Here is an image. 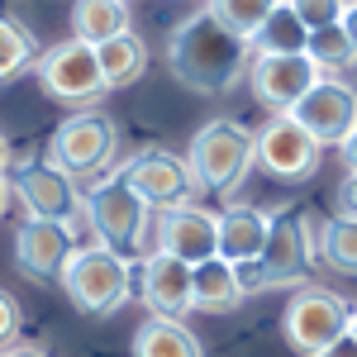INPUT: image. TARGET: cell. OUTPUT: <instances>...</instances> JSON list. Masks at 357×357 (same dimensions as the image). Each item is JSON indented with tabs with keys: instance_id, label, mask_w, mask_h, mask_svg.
<instances>
[{
	"instance_id": "6da1fadb",
	"label": "cell",
	"mask_w": 357,
	"mask_h": 357,
	"mask_svg": "<svg viewBox=\"0 0 357 357\" xmlns=\"http://www.w3.org/2000/svg\"><path fill=\"white\" fill-rule=\"evenodd\" d=\"M252 48L238 43L234 33H224L215 20H210V10L200 5L195 15H186L181 24L167 33V67H172V77L195 91V96H224V91H234V86L243 82L248 72H252Z\"/></svg>"
},
{
	"instance_id": "7a4b0ae2",
	"label": "cell",
	"mask_w": 357,
	"mask_h": 357,
	"mask_svg": "<svg viewBox=\"0 0 357 357\" xmlns=\"http://www.w3.org/2000/svg\"><path fill=\"white\" fill-rule=\"evenodd\" d=\"M48 158H53L72 181L82 186H100L114 176V158H119V124L105 110H77L67 114L48 138Z\"/></svg>"
},
{
	"instance_id": "3957f363",
	"label": "cell",
	"mask_w": 357,
	"mask_h": 357,
	"mask_svg": "<svg viewBox=\"0 0 357 357\" xmlns=\"http://www.w3.org/2000/svg\"><path fill=\"white\" fill-rule=\"evenodd\" d=\"M10 186L24 200L29 220H48V224H62V229L82 234L86 195L77 191V181L48 158V148H43V153L33 148V153H24L20 162L10 167Z\"/></svg>"
},
{
	"instance_id": "277c9868",
	"label": "cell",
	"mask_w": 357,
	"mask_h": 357,
	"mask_svg": "<svg viewBox=\"0 0 357 357\" xmlns=\"http://www.w3.org/2000/svg\"><path fill=\"white\" fill-rule=\"evenodd\" d=\"M119 176L134 186V195L153 210V215H172V210H191L200 205L205 186L195 181L191 158L172 153V148H138L134 158L119 162Z\"/></svg>"
},
{
	"instance_id": "5b68a950",
	"label": "cell",
	"mask_w": 357,
	"mask_h": 357,
	"mask_svg": "<svg viewBox=\"0 0 357 357\" xmlns=\"http://www.w3.org/2000/svg\"><path fill=\"white\" fill-rule=\"evenodd\" d=\"M191 167H195V181L215 195H234L243 186V176L257 162V134L243 129L238 119H210L200 124L191 138Z\"/></svg>"
},
{
	"instance_id": "8992f818",
	"label": "cell",
	"mask_w": 357,
	"mask_h": 357,
	"mask_svg": "<svg viewBox=\"0 0 357 357\" xmlns=\"http://www.w3.org/2000/svg\"><path fill=\"white\" fill-rule=\"evenodd\" d=\"M86 224L96 234V243L119 252V257H134V252H153L148 248V224H153V210L134 195V186L114 172L100 186L86 191Z\"/></svg>"
},
{
	"instance_id": "52a82bcc",
	"label": "cell",
	"mask_w": 357,
	"mask_h": 357,
	"mask_svg": "<svg viewBox=\"0 0 357 357\" xmlns=\"http://www.w3.org/2000/svg\"><path fill=\"white\" fill-rule=\"evenodd\" d=\"M134 262L129 257H119L110 248L91 243V248H77V257L67 262V272H62V291H67V301L77 305L82 314H96V319H105L114 314L119 305L134 296Z\"/></svg>"
},
{
	"instance_id": "ba28073f",
	"label": "cell",
	"mask_w": 357,
	"mask_h": 357,
	"mask_svg": "<svg viewBox=\"0 0 357 357\" xmlns=\"http://www.w3.org/2000/svg\"><path fill=\"white\" fill-rule=\"evenodd\" d=\"M353 310L357 305H348L343 296H333L324 286H305V291H296L291 305H286L281 333H286L291 353L319 357V353H329L343 333H353Z\"/></svg>"
},
{
	"instance_id": "9c48e42d",
	"label": "cell",
	"mask_w": 357,
	"mask_h": 357,
	"mask_svg": "<svg viewBox=\"0 0 357 357\" xmlns=\"http://www.w3.org/2000/svg\"><path fill=\"white\" fill-rule=\"evenodd\" d=\"M33 72H38V86H43L53 100L72 105V114H77V110H96V100L110 91L96 48L82 43V38H67V43L43 48V57H38Z\"/></svg>"
},
{
	"instance_id": "30bf717a",
	"label": "cell",
	"mask_w": 357,
	"mask_h": 357,
	"mask_svg": "<svg viewBox=\"0 0 357 357\" xmlns=\"http://www.w3.org/2000/svg\"><path fill=\"white\" fill-rule=\"evenodd\" d=\"M138 296L148 305V319H186L195 310V267L167 257V252H148L138 257Z\"/></svg>"
},
{
	"instance_id": "8fae6325",
	"label": "cell",
	"mask_w": 357,
	"mask_h": 357,
	"mask_svg": "<svg viewBox=\"0 0 357 357\" xmlns=\"http://www.w3.org/2000/svg\"><path fill=\"white\" fill-rule=\"evenodd\" d=\"M291 119H296L319 148H329V143L343 148V143L357 134V91L348 82H338V77H324V82L291 110Z\"/></svg>"
},
{
	"instance_id": "7c38bea8",
	"label": "cell",
	"mask_w": 357,
	"mask_h": 357,
	"mask_svg": "<svg viewBox=\"0 0 357 357\" xmlns=\"http://www.w3.org/2000/svg\"><path fill=\"white\" fill-rule=\"evenodd\" d=\"M324 148L305 134L291 114H272L262 129H257V162L262 172H272L276 181H305L319 172Z\"/></svg>"
},
{
	"instance_id": "4fadbf2b",
	"label": "cell",
	"mask_w": 357,
	"mask_h": 357,
	"mask_svg": "<svg viewBox=\"0 0 357 357\" xmlns=\"http://www.w3.org/2000/svg\"><path fill=\"white\" fill-rule=\"evenodd\" d=\"M267 276L276 286H301L310 281V267H314V224L305 220L301 210H281L272 215V238H267V252L257 257Z\"/></svg>"
},
{
	"instance_id": "5bb4252c",
	"label": "cell",
	"mask_w": 357,
	"mask_h": 357,
	"mask_svg": "<svg viewBox=\"0 0 357 357\" xmlns=\"http://www.w3.org/2000/svg\"><path fill=\"white\" fill-rule=\"evenodd\" d=\"M77 257V234L48 220H29L15 229V272L29 281H62L67 262Z\"/></svg>"
},
{
	"instance_id": "9a60e30c",
	"label": "cell",
	"mask_w": 357,
	"mask_h": 357,
	"mask_svg": "<svg viewBox=\"0 0 357 357\" xmlns=\"http://www.w3.org/2000/svg\"><path fill=\"white\" fill-rule=\"evenodd\" d=\"M319 82H324L319 67H314L305 53L301 57H252V72H248L252 96H257L272 114H291Z\"/></svg>"
},
{
	"instance_id": "2e32d148",
	"label": "cell",
	"mask_w": 357,
	"mask_h": 357,
	"mask_svg": "<svg viewBox=\"0 0 357 357\" xmlns=\"http://www.w3.org/2000/svg\"><path fill=\"white\" fill-rule=\"evenodd\" d=\"M158 252L186 262V267H205L220 257V215L210 210H172V215H158Z\"/></svg>"
},
{
	"instance_id": "e0dca14e",
	"label": "cell",
	"mask_w": 357,
	"mask_h": 357,
	"mask_svg": "<svg viewBox=\"0 0 357 357\" xmlns=\"http://www.w3.org/2000/svg\"><path fill=\"white\" fill-rule=\"evenodd\" d=\"M267 238H272V215L267 210H257V205H229V210H220V257L229 267L257 262L267 252Z\"/></svg>"
},
{
	"instance_id": "ac0fdd59",
	"label": "cell",
	"mask_w": 357,
	"mask_h": 357,
	"mask_svg": "<svg viewBox=\"0 0 357 357\" xmlns=\"http://www.w3.org/2000/svg\"><path fill=\"white\" fill-rule=\"evenodd\" d=\"M129 20H134V10L124 0H82V5H72V38H82L91 48H105L114 38L134 33Z\"/></svg>"
},
{
	"instance_id": "d6986e66",
	"label": "cell",
	"mask_w": 357,
	"mask_h": 357,
	"mask_svg": "<svg viewBox=\"0 0 357 357\" xmlns=\"http://www.w3.org/2000/svg\"><path fill=\"white\" fill-rule=\"evenodd\" d=\"M310 48V29L296 15V0H276L272 20L252 38V57H301Z\"/></svg>"
},
{
	"instance_id": "ffe728a7",
	"label": "cell",
	"mask_w": 357,
	"mask_h": 357,
	"mask_svg": "<svg viewBox=\"0 0 357 357\" xmlns=\"http://www.w3.org/2000/svg\"><path fill=\"white\" fill-rule=\"evenodd\" d=\"M134 357H205L200 338L176 319H148L134 329Z\"/></svg>"
},
{
	"instance_id": "44dd1931",
	"label": "cell",
	"mask_w": 357,
	"mask_h": 357,
	"mask_svg": "<svg viewBox=\"0 0 357 357\" xmlns=\"http://www.w3.org/2000/svg\"><path fill=\"white\" fill-rule=\"evenodd\" d=\"M248 296L243 286H238V272L215 257V262H205V267H195V310H205V314H229V310H238Z\"/></svg>"
},
{
	"instance_id": "7402d4cb",
	"label": "cell",
	"mask_w": 357,
	"mask_h": 357,
	"mask_svg": "<svg viewBox=\"0 0 357 357\" xmlns=\"http://www.w3.org/2000/svg\"><path fill=\"white\" fill-rule=\"evenodd\" d=\"M100 57V72H105V86L119 91V86H134L143 72H148V43L138 38V33H124V38H114L105 48H96Z\"/></svg>"
},
{
	"instance_id": "603a6c76",
	"label": "cell",
	"mask_w": 357,
	"mask_h": 357,
	"mask_svg": "<svg viewBox=\"0 0 357 357\" xmlns=\"http://www.w3.org/2000/svg\"><path fill=\"white\" fill-rule=\"evenodd\" d=\"M314 248L338 276H357V220L348 215H329L314 229Z\"/></svg>"
},
{
	"instance_id": "cb8c5ba5",
	"label": "cell",
	"mask_w": 357,
	"mask_h": 357,
	"mask_svg": "<svg viewBox=\"0 0 357 357\" xmlns=\"http://www.w3.org/2000/svg\"><path fill=\"white\" fill-rule=\"evenodd\" d=\"M272 5L276 0H215V5H205V10H210V20H215L224 33H234L238 43L252 48V38L272 20Z\"/></svg>"
},
{
	"instance_id": "d4e9b609",
	"label": "cell",
	"mask_w": 357,
	"mask_h": 357,
	"mask_svg": "<svg viewBox=\"0 0 357 357\" xmlns=\"http://www.w3.org/2000/svg\"><path fill=\"white\" fill-rule=\"evenodd\" d=\"M305 57L319 67V77H333V72L353 67V62H357V48H353V38H348V29H343V20H338V24H329V29H314V33H310Z\"/></svg>"
},
{
	"instance_id": "484cf974",
	"label": "cell",
	"mask_w": 357,
	"mask_h": 357,
	"mask_svg": "<svg viewBox=\"0 0 357 357\" xmlns=\"http://www.w3.org/2000/svg\"><path fill=\"white\" fill-rule=\"evenodd\" d=\"M38 48H33V38H29L24 24H15V20H0V82L5 77H20L29 67H38Z\"/></svg>"
},
{
	"instance_id": "4316f807",
	"label": "cell",
	"mask_w": 357,
	"mask_h": 357,
	"mask_svg": "<svg viewBox=\"0 0 357 357\" xmlns=\"http://www.w3.org/2000/svg\"><path fill=\"white\" fill-rule=\"evenodd\" d=\"M296 15H301V24L314 33V29H329L343 20V5L338 0H296Z\"/></svg>"
},
{
	"instance_id": "83f0119b",
	"label": "cell",
	"mask_w": 357,
	"mask_h": 357,
	"mask_svg": "<svg viewBox=\"0 0 357 357\" xmlns=\"http://www.w3.org/2000/svg\"><path fill=\"white\" fill-rule=\"evenodd\" d=\"M20 324H24V314H20V301H15L10 291H0V353H5V348H15V338H20Z\"/></svg>"
},
{
	"instance_id": "f1b7e54d",
	"label": "cell",
	"mask_w": 357,
	"mask_h": 357,
	"mask_svg": "<svg viewBox=\"0 0 357 357\" xmlns=\"http://www.w3.org/2000/svg\"><path fill=\"white\" fill-rule=\"evenodd\" d=\"M238 272V286H243V296H262V291H272V276L262 262H243V267H234Z\"/></svg>"
},
{
	"instance_id": "f546056e",
	"label": "cell",
	"mask_w": 357,
	"mask_h": 357,
	"mask_svg": "<svg viewBox=\"0 0 357 357\" xmlns=\"http://www.w3.org/2000/svg\"><path fill=\"white\" fill-rule=\"evenodd\" d=\"M338 215H348V220H357V176H343V186H338Z\"/></svg>"
},
{
	"instance_id": "4dcf8cb0",
	"label": "cell",
	"mask_w": 357,
	"mask_h": 357,
	"mask_svg": "<svg viewBox=\"0 0 357 357\" xmlns=\"http://www.w3.org/2000/svg\"><path fill=\"white\" fill-rule=\"evenodd\" d=\"M0 357H53L43 343H15V348H5Z\"/></svg>"
},
{
	"instance_id": "1f68e13d",
	"label": "cell",
	"mask_w": 357,
	"mask_h": 357,
	"mask_svg": "<svg viewBox=\"0 0 357 357\" xmlns=\"http://www.w3.org/2000/svg\"><path fill=\"white\" fill-rule=\"evenodd\" d=\"M319 357H357V338H353V333H343L329 353H319Z\"/></svg>"
},
{
	"instance_id": "d6a6232c",
	"label": "cell",
	"mask_w": 357,
	"mask_h": 357,
	"mask_svg": "<svg viewBox=\"0 0 357 357\" xmlns=\"http://www.w3.org/2000/svg\"><path fill=\"white\" fill-rule=\"evenodd\" d=\"M343 29H348V38H353V48H357V0L343 5Z\"/></svg>"
},
{
	"instance_id": "836d02e7",
	"label": "cell",
	"mask_w": 357,
	"mask_h": 357,
	"mask_svg": "<svg viewBox=\"0 0 357 357\" xmlns=\"http://www.w3.org/2000/svg\"><path fill=\"white\" fill-rule=\"evenodd\" d=\"M343 167H348V176H357V134L343 143Z\"/></svg>"
},
{
	"instance_id": "e575fe53",
	"label": "cell",
	"mask_w": 357,
	"mask_h": 357,
	"mask_svg": "<svg viewBox=\"0 0 357 357\" xmlns=\"http://www.w3.org/2000/svg\"><path fill=\"white\" fill-rule=\"evenodd\" d=\"M10 158H15V148H10V138L0 134V176H10Z\"/></svg>"
},
{
	"instance_id": "d590c367",
	"label": "cell",
	"mask_w": 357,
	"mask_h": 357,
	"mask_svg": "<svg viewBox=\"0 0 357 357\" xmlns=\"http://www.w3.org/2000/svg\"><path fill=\"white\" fill-rule=\"evenodd\" d=\"M10 195H15V186H10V176H0V220H5V205H10Z\"/></svg>"
},
{
	"instance_id": "8d00e7d4",
	"label": "cell",
	"mask_w": 357,
	"mask_h": 357,
	"mask_svg": "<svg viewBox=\"0 0 357 357\" xmlns=\"http://www.w3.org/2000/svg\"><path fill=\"white\" fill-rule=\"evenodd\" d=\"M353 338H357V310H353Z\"/></svg>"
}]
</instances>
